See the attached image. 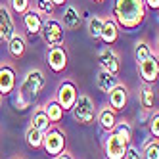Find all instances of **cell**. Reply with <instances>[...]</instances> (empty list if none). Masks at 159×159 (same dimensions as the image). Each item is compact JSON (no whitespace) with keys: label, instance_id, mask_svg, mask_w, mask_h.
Instances as JSON below:
<instances>
[{"label":"cell","instance_id":"6da1fadb","mask_svg":"<svg viewBox=\"0 0 159 159\" xmlns=\"http://www.w3.org/2000/svg\"><path fill=\"white\" fill-rule=\"evenodd\" d=\"M148 16V8L144 0H113L111 4V19L119 29L132 31L138 29Z\"/></svg>","mask_w":159,"mask_h":159},{"label":"cell","instance_id":"7a4b0ae2","mask_svg":"<svg viewBox=\"0 0 159 159\" xmlns=\"http://www.w3.org/2000/svg\"><path fill=\"white\" fill-rule=\"evenodd\" d=\"M46 86V77H44L42 69H31L27 71V75L23 77L16 98H14V107L17 111H25L33 102L37 100V96L42 92V88Z\"/></svg>","mask_w":159,"mask_h":159},{"label":"cell","instance_id":"3957f363","mask_svg":"<svg viewBox=\"0 0 159 159\" xmlns=\"http://www.w3.org/2000/svg\"><path fill=\"white\" fill-rule=\"evenodd\" d=\"M71 111V115L73 119L79 123V125H83V127H86V125H92L94 119H96V104H94V100L86 96V94H79L77 100H75V104L73 107L69 109Z\"/></svg>","mask_w":159,"mask_h":159},{"label":"cell","instance_id":"277c9868","mask_svg":"<svg viewBox=\"0 0 159 159\" xmlns=\"http://www.w3.org/2000/svg\"><path fill=\"white\" fill-rule=\"evenodd\" d=\"M39 35L42 37L44 44H46L48 48L61 46V44L65 42V29L60 23V19H56V17H46L42 21V27H40Z\"/></svg>","mask_w":159,"mask_h":159},{"label":"cell","instance_id":"5b68a950","mask_svg":"<svg viewBox=\"0 0 159 159\" xmlns=\"http://www.w3.org/2000/svg\"><path fill=\"white\" fill-rule=\"evenodd\" d=\"M42 148L50 157L60 155L61 152H65V132L58 127H52L44 132V138H42Z\"/></svg>","mask_w":159,"mask_h":159},{"label":"cell","instance_id":"8992f818","mask_svg":"<svg viewBox=\"0 0 159 159\" xmlns=\"http://www.w3.org/2000/svg\"><path fill=\"white\" fill-rule=\"evenodd\" d=\"M79 96V90H77V84L75 81H71V79H65L63 83H60L58 90H56V102L61 106L63 111H69L75 104V100Z\"/></svg>","mask_w":159,"mask_h":159},{"label":"cell","instance_id":"52a82bcc","mask_svg":"<svg viewBox=\"0 0 159 159\" xmlns=\"http://www.w3.org/2000/svg\"><path fill=\"white\" fill-rule=\"evenodd\" d=\"M69 63V54H67L65 46H52L46 50V65L52 73H63Z\"/></svg>","mask_w":159,"mask_h":159},{"label":"cell","instance_id":"ba28073f","mask_svg":"<svg viewBox=\"0 0 159 159\" xmlns=\"http://www.w3.org/2000/svg\"><path fill=\"white\" fill-rule=\"evenodd\" d=\"M98 63H100V69H104L111 75L121 73V58L111 46H104L98 52Z\"/></svg>","mask_w":159,"mask_h":159},{"label":"cell","instance_id":"9c48e42d","mask_svg":"<svg viewBox=\"0 0 159 159\" xmlns=\"http://www.w3.org/2000/svg\"><path fill=\"white\" fill-rule=\"evenodd\" d=\"M127 142L121 136H117L115 132H107L106 142H104V153L106 159H125V152H127Z\"/></svg>","mask_w":159,"mask_h":159},{"label":"cell","instance_id":"30bf717a","mask_svg":"<svg viewBox=\"0 0 159 159\" xmlns=\"http://www.w3.org/2000/svg\"><path fill=\"white\" fill-rule=\"evenodd\" d=\"M138 73H140V79H142L146 84L157 83V77H159V61H157V56L155 54H152V56H148L146 60L138 61Z\"/></svg>","mask_w":159,"mask_h":159},{"label":"cell","instance_id":"8fae6325","mask_svg":"<svg viewBox=\"0 0 159 159\" xmlns=\"http://www.w3.org/2000/svg\"><path fill=\"white\" fill-rule=\"evenodd\" d=\"M16 69L12 63H0V96H10L16 92Z\"/></svg>","mask_w":159,"mask_h":159},{"label":"cell","instance_id":"7c38bea8","mask_svg":"<svg viewBox=\"0 0 159 159\" xmlns=\"http://www.w3.org/2000/svg\"><path fill=\"white\" fill-rule=\"evenodd\" d=\"M17 33L14 16L6 4H0V42H8Z\"/></svg>","mask_w":159,"mask_h":159},{"label":"cell","instance_id":"4fadbf2b","mask_svg":"<svg viewBox=\"0 0 159 159\" xmlns=\"http://www.w3.org/2000/svg\"><path fill=\"white\" fill-rule=\"evenodd\" d=\"M42 21H44V17H42L40 14H37L33 8L27 10V12L21 16V23H23V29H25V33H27L31 39L39 37L40 27H42Z\"/></svg>","mask_w":159,"mask_h":159},{"label":"cell","instance_id":"5bb4252c","mask_svg":"<svg viewBox=\"0 0 159 159\" xmlns=\"http://www.w3.org/2000/svg\"><path fill=\"white\" fill-rule=\"evenodd\" d=\"M107 96H109V107H111L113 111H121V109L127 107V102H129V90H127V86H125V84L119 83L115 88H111V90H109Z\"/></svg>","mask_w":159,"mask_h":159},{"label":"cell","instance_id":"9a60e30c","mask_svg":"<svg viewBox=\"0 0 159 159\" xmlns=\"http://www.w3.org/2000/svg\"><path fill=\"white\" fill-rule=\"evenodd\" d=\"M60 23H61L63 29H67V31H75V29L81 27L83 17H81V14H79L77 6L67 4V6L63 8V14H61V21H60Z\"/></svg>","mask_w":159,"mask_h":159},{"label":"cell","instance_id":"2e32d148","mask_svg":"<svg viewBox=\"0 0 159 159\" xmlns=\"http://www.w3.org/2000/svg\"><path fill=\"white\" fill-rule=\"evenodd\" d=\"M119 27L117 23L113 21L111 17L104 19V23H102V35H100V40H104L106 46H113L117 40H119Z\"/></svg>","mask_w":159,"mask_h":159},{"label":"cell","instance_id":"e0dca14e","mask_svg":"<svg viewBox=\"0 0 159 159\" xmlns=\"http://www.w3.org/2000/svg\"><path fill=\"white\" fill-rule=\"evenodd\" d=\"M96 123L100 125V129L104 132H111L117 123V111H113L109 106L102 107L100 111H96Z\"/></svg>","mask_w":159,"mask_h":159},{"label":"cell","instance_id":"ac0fdd59","mask_svg":"<svg viewBox=\"0 0 159 159\" xmlns=\"http://www.w3.org/2000/svg\"><path fill=\"white\" fill-rule=\"evenodd\" d=\"M117 84H119L117 75H111V73H107L104 69H98V73H96V88L100 90V92L107 94L109 90L115 88Z\"/></svg>","mask_w":159,"mask_h":159},{"label":"cell","instance_id":"d6986e66","mask_svg":"<svg viewBox=\"0 0 159 159\" xmlns=\"http://www.w3.org/2000/svg\"><path fill=\"white\" fill-rule=\"evenodd\" d=\"M6 44H8V52H10V56H12V58H16V60L23 58L25 52H27V40H25L23 35H19V33H16V35L10 39Z\"/></svg>","mask_w":159,"mask_h":159},{"label":"cell","instance_id":"ffe728a7","mask_svg":"<svg viewBox=\"0 0 159 159\" xmlns=\"http://www.w3.org/2000/svg\"><path fill=\"white\" fill-rule=\"evenodd\" d=\"M140 106L144 111H153L155 107V90L152 84H144L140 88Z\"/></svg>","mask_w":159,"mask_h":159},{"label":"cell","instance_id":"44dd1931","mask_svg":"<svg viewBox=\"0 0 159 159\" xmlns=\"http://www.w3.org/2000/svg\"><path fill=\"white\" fill-rule=\"evenodd\" d=\"M42 109H44V113L48 115V121L52 123V125H56V123H60L61 119H63V109H61V106L58 104L56 100H50V102H46V104L42 106Z\"/></svg>","mask_w":159,"mask_h":159},{"label":"cell","instance_id":"7402d4cb","mask_svg":"<svg viewBox=\"0 0 159 159\" xmlns=\"http://www.w3.org/2000/svg\"><path fill=\"white\" fill-rule=\"evenodd\" d=\"M31 127H35V129L40 130L42 134L52 127V123L48 121V115L44 113L42 107H37V109H35V113H33V117H31Z\"/></svg>","mask_w":159,"mask_h":159},{"label":"cell","instance_id":"603a6c76","mask_svg":"<svg viewBox=\"0 0 159 159\" xmlns=\"http://www.w3.org/2000/svg\"><path fill=\"white\" fill-rule=\"evenodd\" d=\"M42 138H44V134L29 125V129L25 130V142H27V146L33 148V150H39V148H42Z\"/></svg>","mask_w":159,"mask_h":159},{"label":"cell","instance_id":"cb8c5ba5","mask_svg":"<svg viewBox=\"0 0 159 159\" xmlns=\"http://www.w3.org/2000/svg\"><path fill=\"white\" fill-rule=\"evenodd\" d=\"M102 23L104 19L100 16H90L88 21H86V29H88V37L94 39V40H100V35H102Z\"/></svg>","mask_w":159,"mask_h":159},{"label":"cell","instance_id":"d4e9b609","mask_svg":"<svg viewBox=\"0 0 159 159\" xmlns=\"http://www.w3.org/2000/svg\"><path fill=\"white\" fill-rule=\"evenodd\" d=\"M152 54L153 52H152L150 42L148 40H136V44H134V60H136V63L146 60L148 56H152Z\"/></svg>","mask_w":159,"mask_h":159},{"label":"cell","instance_id":"484cf974","mask_svg":"<svg viewBox=\"0 0 159 159\" xmlns=\"http://www.w3.org/2000/svg\"><path fill=\"white\" fill-rule=\"evenodd\" d=\"M8 8H10V12H12V14L23 16L27 10L33 8V2H31V0H8Z\"/></svg>","mask_w":159,"mask_h":159},{"label":"cell","instance_id":"4316f807","mask_svg":"<svg viewBox=\"0 0 159 159\" xmlns=\"http://www.w3.org/2000/svg\"><path fill=\"white\" fill-rule=\"evenodd\" d=\"M113 132H115L117 136H121L127 144H130V140H132V129H130V125L127 121H121V123L117 121L115 127H113Z\"/></svg>","mask_w":159,"mask_h":159},{"label":"cell","instance_id":"83f0119b","mask_svg":"<svg viewBox=\"0 0 159 159\" xmlns=\"http://www.w3.org/2000/svg\"><path fill=\"white\" fill-rule=\"evenodd\" d=\"M142 153V159H159V140H152V142H148L146 148H144V152Z\"/></svg>","mask_w":159,"mask_h":159},{"label":"cell","instance_id":"f1b7e54d","mask_svg":"<svg viewBox=\"0 0 159 159\" xmlns=\"http://www.w3.org/2000/svg\"><path fill=\"white\" fill-rule=\"evenodd\" d=\"M54 4L50 2V0H35V12L37 14H40V16H52V12H54Z\"/></svg>","mask_w":159,"mask_h":159},{"label":"cell","instance_id":"f546056e","mask_svg":"<svg viewBox=\"0 0 159 159\" xmlns=\"http://www.w3.org/2000/svg\"><path fill=\"white\" fill-rule=\"evenodd\" d=\"M150 132H152V136L153 138H159V111L155 109V111H152V117H150Z\"/></svg>","mask_w":159,"mask_h":159},{"label":"cell","instance_id":"4dcf8cb0","mask_svg":"<svg viewBox=\"0 0 159 159\" xmlns=\"http://www.w3.org/2000/svg\"><path fill=\"white\" fill-rule=\"evenodd\" d=\"M125 159H142V153L136 146H127V152H125Z\"/></svg>","mask_w":159,"mask_h":159},{"label":"cell","instance_id":"1f68e13d","mask_svg":"<svg viewBox=\"0 0 159 159\" xmlns=\"http://www.w3.org/2000/svg\"><path fill=\"white\" fill-rule=\"evenodd\" d=\"M144 4H146V8H150V10H157L159 8V0H144Z\"/></svg>","mask_w":159,"mask_h":159},{"label":"cell","instance_id":"d6a6232c","mask_svg":"<svg viewBox=\"0 0 159 159\" xmlns=\"http://www.w3.org/2000/svg\"><path fill=\"white\" fill-rule=\"evenodd\" d=\"M54 159H73V157H71V155H69V153H67V152H61V153H60V155H56V157H54Z\"/></svg>","mask_w":159,"mask_h":159},{"label":"cell","instance_id":"836d02e7","mask_svg":"<svg viewBox=\"0 0 159 159\" xmlns=\"http://www.w3.org/2000/svg\"><path fill=\"white\" fill-rule=\"evenodd\" d=\"M50 2H52L54 6H63V4L67 2V0H50Z\"/></svg>","mask_w":159,"mask_h":159},{"label":"cell","instance_id":"e575fe53","mask_svg":"<svg viewBox=\"0 0 159 159\" xmlns=\"http://www.w3.org/2000/svg\"><path fill=\"white\" fill-rule=\"evenodd\" d=\"M94 2H96V4H102V2H104V0H94Z\"/></svg>","mask_w":159,"mask_h":159},{"label":"cell","instance_id":"d590c367","mask_svg":"<svg viewBox=\"0 0 159 159\" xmlns=\"http://www.w3.org/2000/svg\"><path fill=\"white\" fill-rule=\"evenodd\" d=\"M0 102H2V96H0Z\"/></svg>","mask_w":159,"mask_h":159}]
</instances>
